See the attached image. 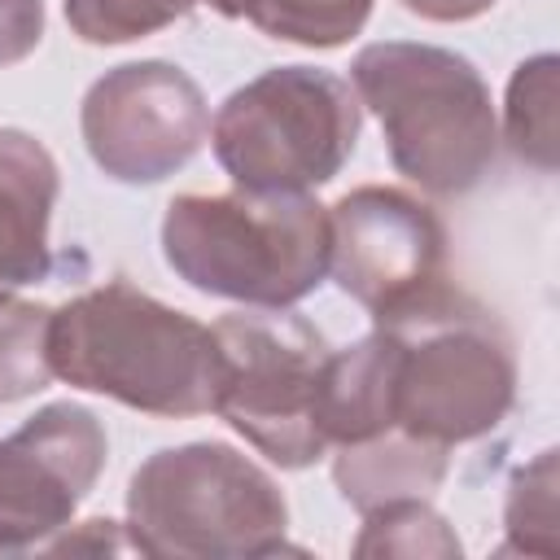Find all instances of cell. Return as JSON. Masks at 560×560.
<instances>
[{"label":"cell","mask_w":560,"mask_h":560,"mask_svg":"<svg viewBox=\"0 0 560 560\" xmlns=\"http://www.w3.org/2000/svg\"><path fill=\"white\" fill-rule=\"evenodd\" d=\"M48 363L70 389L105 394L144 416L214 411V332L127 280L83 289L48 315Z\"/></svg>","instance_id":"cell-1"},{"label":"cell","mask_w":560,"mask_h":560,"mask_svg":"<svg viewBox=\"0 0 560 560\" xmlns=\"http://www.w3.org/2000/svg\"><path fill=\"white\" fill-rule=\"evenodd\" d=\"M394 354V424L459 446L494 433L516 402V346L508 324L472 293L438 280L372 315Z\"/></svg>","instance_id":"cell-2"},{"label":"cell","mask_w":560,"mask_h":560,"mask_svg":"<svg viewBox=\"0 0 560 560\" xmlns=\"http://www.w3.org/2000/svg\"><path fill=\"white\" fill-rule=\"evenodd\" d=\"M328 206L311 192H179L162 214L166 267L206 298L293 306L328 276Z\"/></svg>","instance_id":"cell-3"},{"label":"cell","mask_w":560,"mask_h":560,"mask_svg":"<svg viewBox=\"0 0 560 560\" xmlns=\"http://www.w3.org/2000/svg\"><path fill=\"white\" fill-rule=\"evenodd\" d=\"M350 83L385 131L398 175L433 197L477 188L499 158L494 101L481 70L442 44L381 39L354 52Z\"/></svg>","instance_id":"cell-4"},{"label":"cell","mask_w":560,"mask_h":560,"mask_svg":"<svg viewBox=\"0 0 560 560\" xmlns=\"http://www.w3.org/2000/svg\"><path fill=\"white\" fill-rule=\"evenodd\" d=\"M127 542L153 560H258L289 551V503L228 442L153 451L127 481Z\"/></svg>","instance_id":"cell-5"},{"label":"cell","mask_w":560,"mask_h":560,"mask_svg":"<svg viewBox=\"0 0 560 560\" xmlns=\"http://www.w3.org/2000/svg\"><path fill=\"white\" fill-rule=\"evenodd\" d=\"M359 127V96L341 74L271 66L219 105L210 149L236 188L311 192L350 162Z\"/></svg>","instance_id":"cell-6"},{"label":"cell","mask_w":560,"mask_h":560,"mask_svg":"<svg viewBox=\"0 0 560 560\" xmlns=\"http://www.w3.org/2000/svg\"><path fill=\"white\" fill-rule=\"evenodd\" d=\"M210 332L219 346L214 411L271 464L311 468L328 451L315 424L328 359L324 332L284 306L232 311L214 319Z\"/></svg>","instance_id":"cell-7"},{"label":"cell","mask_w":560,"mask_h":560,"mask_svg":"<svg viewBox=\"0 0 560 560\" xmlns=\"http://www.w3.org/2000/svg\"><path fill=\"white\" fill-rule=\"evenodd\" d=\"M79 131L88 158L109 179L162 184L201 153L210 105L197 79L175 61H127L88 88Z\"/></svg>","instance_id":"cell-8"},{"label":"cell","mask_w":560,"mask_h":560,"mask_svg":"<svg viewBox=\"0 0 560 560\" xmlns=\"http://www.w3.org/2000/svg\"><path fill=\"white\" fill-rule=\"evenodd\" d=\"M109 438L83 402H48L0 442V556L39 551L70 529L105 472Z\"/></svg>","instance_id":"cell-9"},{"label":"cell","mask_w":560,"mask_h":560,"mask_svg":"<svg viewBox=\"0 0 560 560\" xmlns=\"http://www.w3.org/2000/svg\"><path fill=\"white\" fill-rule=\"evenodd\" d=\"M328 271L346 298L381 315L446 280V228L429 201L394 184H363L328 206Z\"/></svg>","instance_id":"cell-10"},{"label":"cell","mask_w":560,"mask_h":560,"mask_svg":"<svg viewBox=\"0 0 560 560\" xmlns=\"http://www.w3.org/2000/svg\"><path fill=\"white\" fill-rule=\"evenodd\" d=\"M57 192L61 175L52 153L31 131L0 127V298L48 276V223Z\"/></svg>","instance_id":"cell-11"},{"label":"cell","mask_w":560,"mask_h":560,"mask_svg":"<svg viewBox=\"0 0 560 560\" xmlns=\"http://www.w3.org/2000/svg\"><path fill=\"white\" fill-rule=\"evenodd\" d=\"M315 424L328 446L368 442L394 424V354L372 328L346 350H328L315 394Z\"/></svg>","instance_id":"cell-12"},{"label":"cell","mask_w":560,"mask_h":560,"mask_svg":"<svg viewBox=\"0 0 560 560\" xmlns=\"http://www.w3.org/2000/svg\"><path fill=\"white\" fill-rule=\"evenodd\" d=\"M451 472V446L411 438L407 429H385L368 442H346L332 455V481L341 499L372 512L394 499H429Z\"/></svg>","instance_id":"cell-13"},{"label":"cell","mask_w":560,"mask_h":560,"mask_svg":"<svg viewBox=\"0 0 560 560\" xmlns=\"http://www.w3.org/2000/svg\"><path fill=\"white\" fill-rule=\"evenodd\" d=\"M556 101H560V61L556 52H538L521 61L508 79V101H503V140L516 162L551 175L556 153H560V131H556Z\"/></svg>","instance_id":"cell-14"},{"label":"cell","mask_w":560,"mask_h":560,"mask_svg":"<svg viewBox=\"0 0 560 560\" xmlns=\"http://www.w3.org/2000/svg\"><path fill=\"white\" fill-rule=\"evenodd\" d=\"M372 4L376 0H236V18L280 44L341 48L368 26Z\"/></svg>","instance_id":"cell-15"},{"label":"cell","mask_w":560,"mask_h":560,"mask_svg":"<svg viewBox=\"0 0 560 560\" xmlns=\"http://www.w3.org/2000/svg\"><path fill=\"white\" fill-rule=\"evenodd\" d=\"M61 4H66L70 31L96 48L158 35L175 22H184L201 4H210L223 18H236V0H61Z\"/></svg>","instance_id":"cell-16"},{"label":"cell","mask_w":560,"mask_h":560,"mask_svg":"<svg viewBox=\"0 0 560 560\" xmlns=\"http://www.w3.org/2000/svg\"><path fill=\"white\" fill-rule=\"evenodd\" d=\"M459 538L429 499H394L363 512V529L354 538V556H433L459 560Z\"/></svg>","instance_id":"cell-17"},{"label":"cell","mask_w":560,"mask_h":560,"mask_svg":"<svg viewBox=\"0 0 560 560\" xmlns=\"http://www.w3.org/2000/svg\"><path fill=\"white\" fill-rule=\"evenodd\" d=\"M556 446L538 451L529 464H521L508 481V503H503V529L508 542L503 551L521 556H556L560 551V525H556Z\"/></svg>","instance_id":"cell-18"},{"label":"cell","mask_w":560,"mask_h":560,"mask_svg":"<svg viewBox=\"0 0 560 560\" xmlns=\"http://www.w3.org/2000/svg\"><path fill=\"white\" fill-rule=\"evenodd\" d=\"M48 315L44 302L0 298V407L48 389Z\"/></svg>","instance_id":"cell-19"},{"label":"cell","mask_w":560,"mask_h":560,"mask_svg":"<svg viewBox=\"0 0 560 560\" xmlns=\"http://www.w3.org/2000/svg\"><path fill=\"white\" fill-rule=\"evenodd\" d=\"M44 39V0H0V66L26 61Z\"/></svg>","instance_id":"cell-20"},{"label":"cell","mask_w":560,"mask_h":560,"mask_svg":"<svg viewBox=\"0 0 560 560\" xmlns=\"http://www.w3.org/2000/svg\"><path fill=\"white\" fill-rule=\"evenodd\" d=\"M39 551H48V556H74V551H131V542H127V529L122 525H114V521H105V516H92V521H83L79 525V534H57V538H48Z\"/></svg>","instance_id":"cell-21"},{"label":"cell","mask_w":560,"mask_h":560,"mask_svg":"<svg viewBox=\"0 0 560 560\" xmlns=\"http://www.w3.org/2000/svg\"><path fill=\"white\" fill-rule=\"evenodd\" d=\"M407 13H416V18H424V22H442V26H451V22H472V18H481V13H490L494 9V0H398Z\"/></svg>","instance_id":"cell-22"}]
</instances>
